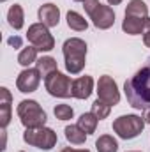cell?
<instances>
[{
  "label": "cell",
  "instance_id": "cell-12",
  "mask_svg": "<svg viewBox=\"0 0 150 152\" xmlns=\"http://www.w3.org/2000/svg\"><path fill=\"white\" fill-rule=\"evenodd\" d=\"M94 92V78L92 76H79L73 81V97L74 99H88Z\"/></svg>",
  "mask_w": 150,
  "mask_h": 152
},
{
  "label": "cell",
  "instance_id": "cell-2",
  "mask_svg": "<svg viewBox=\"0 0 150 152\" xmlns=\"http://www.w3.org/2000/svg\"><path fill=\"white\" fill-rule=\"evenodd\" d=\"M87 42L79 37H69L64 41L62 53L66 60V71L69 75H79L87 64Z\"/></svg>",
  "mask_w": 150,
  "mask_h": 152
},
{
  "label": "cell",
  "instance_id": "cell-30",
  "mask_svg": "<svg viewBox=\"0 0 150 152\" xmlns=\"http://www.w3.org/2000/svg\"><path fill=\"white\" fill-rule=\"evenodd\" d=\"M129 152H141V151H129Z\"/></svg>",
  "mask_w": 150,
  "mask_h": 152
},
{
  "label": "cell",
  "instance_id": "cell-6",
  "mask_svg": "<svg viewBox=\"0 0 150 152\" xmlns=\"http://www.w3.org/2000/svg\"><path fill=\"white\" fill-rule=\"evenodd\" d=\"M23 142L32 145V147H37L41 151H51L57 145L58 138L51 127L42 126V127H34V129H25Z\"/></svg>",
  "mask_w": 150,
  "mask_h": 152
},
{
  "label": "cell",
  "instance_id": "cell-11",
  "mask_svg": "<svg viewBox=\"0 0 150 152\" xmlns=\"http://www.w3.org/2000/svg\"><path fill=\"white\" fill-rule=\"evenodd\" d=\"M37 18L39 23L46 25L48 28H53L60 23V9L55 5V4H42L37 11Z\"/></svg>",
  "mask_w": 150,
  "mask_h": 152
},
{
  "label": "cell",
  "instance_id": "cell-10",
  "mask_svg": "<svg viewBox=\"0 0 150 152\" xmlns=\"http://www.w3.org/2000/svg\"><path fill=\"white\" fill-rule=\"evenodd\" d=\"M41 73L37 69H32V67H25L18 78H16V88L21 92V94H32L39 88V83H41Z\"/></svg>",
  "mask_w": 150,
  "mask_h": 152
},
{
  "label": "cell",
  "instance_id": "cell-28",
  "mask_svg": "<svg viewBox=\"0 0 150 152\" xmlns=\"http://www.w3.org/2000/svg\"><path fill=\"white\" fill-rule=\"evenodd\" d=\"M143 118H145L147 124H150V110H145V117H143Z\"/></svg>",
  "mask_w": 150,
  "mask_h": 152
},
{
  "label": "cell",
  "instance_id": "cell-16",
  "mask_svg": "<svg viewBox=\"0 0 150 152\" xmlns=\"http://www.w3.org/2000/svg\"><path fill=\"white\" fill-rule=\"evenodd\" d=\"M64 133H66V140L71 143V145H83L85 142H87V133L78 126V124H71V126H66V129H64Z\"/></svg>",
  "mask_w": 150,
  "mask_h": 152
},
{
  "label": "cell",
  "instance_id": "cell-3",
  "mask_svg": "<svg viewBox=\"0 0 150 152\" xmlns=\"http://www.w3.org/2000/svg\"><path fill=\"white\" fill-rule=\"evenodd\" d=\"M16 113L20 117V122L23 124L25 129H34V127H42L46 126V112L41 108L37 101L34 99H23L16 106Z\"/></svg>",
  "mask_w": 150,
  "mask_h": 152
},
{
  "label": "cell",
  "instance_id": "cell-25",
  "mask_svg": "<svg viewBox=\"0 0 150 152\" xmlns=\"http://www.w3.org/2000/svg\"><path fill=\"white\" fill-rule=\"evenodd\" d=\"M143 44L150 48V16L147 18V21H145V30H143Z\"/></svg>",
  "mask_w": 150,
  "mask_h": 152
},
{
  "label": "cell",
  "instance_id": "cell-27",
  "mask_svg": "<svg viewBox=\"0 0 150 152\" xmlns=\"http://www.w3.org/2000/svg\"><path fill=\"white\" fill-rule=\"evenodd\" d=\"M108 2V5H118V4H122L124 0H106Z\"/></svg>",
  "mask_w": 150,
  "mask_h": 152
},
{
  "label": "cell",
  "instance_id": "cell-13",
  "mask_svg": "<svg viewBox=\"0 0 150 152\" xmlns=\"http://www.w3.org/2000/svg\"><path fill=\"white\" fill-rule=\"evenodd\" d=\"M12 96L7 87L0 88V126L5 129L11 122V112H12Z\"/></svg>",
  "mask_w": 150,
  "mask_h": 152
},
{
  "label": "cell",
  "instance_id": "cell-23",
  "mask_svg": "<svg viewBox=\"0 0 150 152\" xmlns=\"http://www.w3.org/2000/svg\"><path fill=\"white\" fill-rule=\"evenodd\" d=\"M90 112L95 115L99 120H104V118H108V117H110V113H111V106H110L108 103L101 101V99H95V101L92 103Z\"/></svg>",
  "mask_w": 150,
  "mask_h": 152
},
{
  "label": "cell",
  "instance_id": "cell-7",
  "mask_svg": "<svg viewBox=\"0 0 150 152\" xmlns=\"http://www.w3.org/2000/svg\"><path fill=\"white\" fill-rule=\"evenodd\" d=\"M73 81L74 80H71V76L55 71L44 78V88L53 97L67 99V97H73Z\"/></svg>",
  "mask_w": 150,
  "mask_h": 152
},
{
  "label": "cell",
  "instance_id": "cell-17",
  "mask_svg": "<svg viewBox=\"0 0 150 152\" xmlns=\"http://www.w3.org/2000/svg\"><path fill=\"white\" fill-rule=\"evenodd\" d=\"M125 16L134 18H149V5L143 0H131L125 7Z\"/></svg>",
  "mask_w": 150,
  "mask_h": 152
},
{
  "label": "cell",
  "instance_id": "cell-14",
  "mask_svg": "<svg viewBox=\"0 0 150 152\" xmlns=\"http://www.w3.org/2000/svg\"><path fill=\"white\" fill-rule=\"evenodd\" d=\"M145 21L147 18H134V16H124L122 21V30L129 36H141L145 30Z\"/></svg>",
  "mask_w": 150,
  "mask_h": 152
},
{
  "label": "cell",
  "instance_id": "cell-1",
  "mask_svg": "<svg viewBox=\"0 0 150 152\" xmlns=\"http://www.w3.org/2000/svg\"><path fill=\"white\" fill-rule=\"evenodd\" d=\"M124 94L134 110H150V57L129 80H125Z\"/></svg>",
  "mask_w": 150,
  "mask_h": 152
},
{
  "label": "cell",
  "instance_id": "cell-19",
  "mask_svg": "<svg viewBox=\"0 0 150 152\" xmlns=\"http://www.w3.org/2000/svg\"><path fill=\"white\" fill-rule=\"evenodd\" d=\"M37 48H34L32 44H28L27 48H23L18 55V64L23 66V67H30L32 64L37 62Z\"/></svg>",
  "mask_w": 150,
  "mask_h": 152
},
{
  "label": "cell",
  "instance_id": "cell-15",
  "mask_svg": "<svg viewBox=\"0 0 150 152\" xmlns=\"http://www.w3.org/2000/svg\"><path fill=\"white\" fill-rule=\"evenodd\" d=\"M7 23L14 30H21L25 25V11L20 4H12L7 11Z\"/></svg>",
  "mask_w": 150,
  "mask_h": 152
},
{
  "label": "cell",
  "instance_id": "cell-5",
  "mask_svg": "<svg viewBox=\"0 0 150 152\" xmlns=\"http://www.w3.org/2000/svg\"><path fill=\"white\" fill-rule=\"evenodd\" d=\"M145 118L140 115H120L118 118L113 120V133H117L118 138L122 140H133L141 134L145 127Z\"/></svg>",
  "mask_w": 150,
  "mask_h": 152
},
{
  "label": "cell",
  "instance_id": "cell-22",
  "mask_svg": "<svg viewBox=\"0 0 150 152\" xmlns=\"http://www.w3.org/2000/svg\"><path fill=\"white\" fill-rule=\"evenodd\" d=\"M95 149H97V152H117L118 143L111 134H101L95 140Z\"/></svg>",
  "mask_w": 150,
  "mask_h": 152
},
{
  "label": "cell",
  "instance_id": "cell-31",
  "mask_svg": "<svg viewBox=\"0 0 150 152\" xmlns=\"http://www.w3.org/2000/svg\"><path fill=\"white\" fill-rule=\"evenodd\" d=\"M0 2H5V0H0Z\"/></svg>",
  "mask_w": 150,
  "mask_h": 152
},
{
  "label": "cell",
  "instance_id": "cell-18",
  "mask_svg": "<svg viewBox=\"0 0 150 152\" xmlns=\"http://www.w3.org/2000/svg\"><path fill=\"white\" fill-rule=\"evenodd\" d=\"M36 69L41 73V76H42V78H46L48 75H51V73L58 71V66H57V60H55L53 57L46 55V57H41V58H37V62H36Z\"/></svg>",
  "mask_w": 150,
  "mask_h": 152
},
{
  "label": "cell",
  "instance_id": "cell-29",
  "mask_svg": "<svg viewBox=\"0 0 150 152\" xmlns=\"http://www.w3.org/2000/svg\"><path fill=\"white\" fill-rule=\"evenodd\" d=\"M74 2H85V0H74Z\"/></svg>",
  "mask_w": 150,
  "mask_h": 152
},
{
  "label": "cell",
  "instance_id": "cell-9",
  "mask_svg": "<svg viewBox=\"0 0 150 152\" xmlns=\"http://www.w3.org/2000/svg\"><path fill=\"white\" fill-rule=\"evenodd\" d=\"M97 99L108 103L110 106H115L120 103V90L117 87V81L113 80L111 76L103 75L97 81Z\"/></svg>",
  "mask_w": 150,
  "mask_h": 152
},
{
  "label": "cell",
  "instance_id": "cell-8",
  "mask_svg": "<svg viewBox=\"0 0 150 152\" xmlns=\"http://www.w3.org/2000/svg\"><path fill=\"white\" fill-rule=\"evenodd\" d=\"M27 41L39 51H51L55 48V37L51 36L50 28L42 23H32L27 30Z\"/></svg>",
  "mask_w": 150,
  "mask_h": 152
},
{
  "label": "cell",
  "instance_id": "cell-24",
  "mask_svg": "<svg viewBox=\"0 0 150 152\" xmlns=\"http://www.w3.org/2000/svg\"><path fill=\"white\" fill-rule=\"evenodd\" d=\"M53 113L58 120H71L74 117V110L69 106V104H57L53 108Z\"/></svg>",
  "mask_w": 150,
  "mask_h": 152
},
{
  "label": "cell",
  "instance_id": "cell-26",
  "mask_svg": "<svg viewBox=\"0 0 150 152\" xmlns=\"http://www.w3.org/2000/svg\"><path fill=\"white\" fill-rule=\"evenodd\" d=\"M60 152H90L88 149H73V147H66V149H62Z\"/></svg>",
  "mask_w": 150,
  "mask_h": 152
},
{
  "label": "cell",
  "instance_id": "cell-4",
  "mask_svg": "<svg viewBox=\"0 0 150 152\" xmlns=\"http://www.w3.org/2000/svg\"><path fill=\"white\" fill-rule=\"evenodd\" d=\"M83 9L92 20L94 27L99 30H108L115 23V11L111 5H104L99 0H85Z\"/></svg>",
  "mask_w": 150,
  "mask_h": 152
},
{
  "label": "cell",
  "instance_id": "cell-32",
  "mask_svg": "<svg viewBox=\"0 0 150 152\" xmlns=\"http://www.w3.org/2000/svg\"><path fill=\"white\" fill-rule=\"evenodd\" d=\"M20 152H25V151H20Z\"/></svg>",
  "mask_w": 150,
  "mask_h": 152
},
{
  "label": "cell",
  "instance_id": "cell-20",
  "mask_svg": "<svg viewBox=\"0 0 150 152\" xmlns=\"http://www.w3.org/2000/svg\"><path fill=\"white\" fill-rule=\"evenodd\" d=\"M97 124H99V118L92 113V112H88V113H81L79 115V118H78V126H79L87 134L95 133Z\"/></svg>",
  "mask_w": 150,
  "mask_h": 152
},
{
  "label": "cell",
  "instance_id": "cell-21",
  "mask_svg": "<svg viewBox=\"0 0 150 152\" xmlns=\"http://www.w3.org/2000/svg\"><path fill=\"white\" fill-rule=\"evenodd\" d=\"M66 18H67V27H69L71 30H74V32H83V30H87V27H88V21H87L79 12H76V11H69Z\"/></svg>",
  "mask_w": 150,
  "mask_h": 152
}]
</instances>
